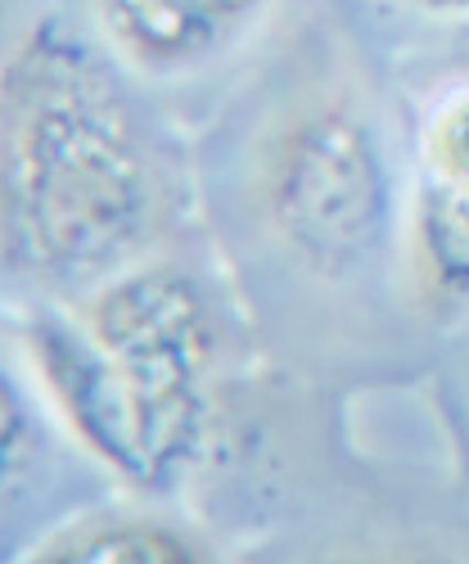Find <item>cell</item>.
I'll list each match as a JSON object with an SVG mask.
<instances>
[{"label": "cell", "mask_w": 469, "mask_h": 564, "mask_svg": "<svg viewBox=\"0 0 469 564\" xmlns=\"http://www.w3.org/2000/svg\"><path fill=\"white\" fill-rule=\"evenodd\" d=\"M159 172L122 82L59 19L0 59V258L45 285L118 275L159 226Z\"/></svg>", "instance_id": "obj_1"}, {"label": "cell", "mask_w": 469, "mask_h": 564, "mask_svg": "<svg viewBox=\"0 0 469 564\" xmlns=\"http://www.w3.org/2000/svg\"><path fill=\"white\" fill-rule=\"evenodd\" d=\"M28 344L73 434L122 484L163 488L195 456L217 335L190 275L118 271L73 316H41Z\"/></svg>", "instance_id": "obj_2"}, {"label": "cell", "mask_w": 469, "mask_h": 564, "mask_svg": "<svg viewBox=\"0 0 469 564\" xmlns=\"http://www.w3.org/2000/svg\"><path fill=\"white\" fill-rule=\"evenodd\" d=\"M258 204L294 262L330 280L357 271L393 213L380 135L352 105H298L262 145Z\"/></svg>", "instance_id": "obj_3"}, {"label": "cell", "mask_w": 469, "mask_h": 564, "mask_svg": "<svg viewBox=\"0 0 469 564\" xmlns=\"http://www.w3.org/2000/svg\"><path fill=\"white\" fill-rule=\"evenodd\" d=\"M411 262L429 303L469 299V82L434 105L419 140Z\"/></svg>", "instance_id": "obj_4"}, {"label": "cell", "mask_w": 469, "mask_h": 564, "mask_svg": "<svg viewBox=\"0 0 469 564\" xmlns=\"http://www.w3.org/2000/svg\"><path fill=\"white\" fill-rule=\"evenodd\" d=\"M271 0H90L113 55L145 77H185L230 55Z\"/></svg>", "instance_id": "obj_5"}, {"label": "cell", "mask_w": 469, "mask_h": 564, "mask_svg": "<svg viewBox=\"0 0 469 564\" xmlns=\"http://www.w3.org/2000/svg\"><path fill=\"white\" fill-rule=\"evenodd\" d=\"M32 564H204V560L167 524L100 520L59 538L55 546H45Z\"/></svg>", "instance_id": "obj_6"}, {"label": "cell", "mask_w": 469, "mask_h": 564, "mask_svg": "<svg viewBox=\"0 0 469 564\" xmlns=\"http://www.w3.org/2000/svg\"><path fill=\"white\" fill-rule=\"evenodd\" d=\"M28 452H32V411L19 384L10 380V370L0 366V488L23 469Z\"/></svg>", "instance_id": "obj_7"}, {"label": "cell", "mask_w": 469, "mask_h": 564, "mask_svg": "<svg viewBox=\"0 0 469 564\" xmlns=\"http://www.w3.org/2000/svg\"><path fill=\"white\" fill-rule=\"evenodd\" d=\"M393 6L419 14H469V0H393Z\"/></svg>", "instance_id": "obj_8"}]
</instances>
